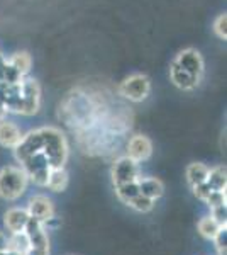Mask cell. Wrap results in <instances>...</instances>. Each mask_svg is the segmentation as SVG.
Returning a JSON list of instances; mask_svg holds the SVG:
<instances>
[{"mask_svg": "<svg viewBox=\"0 0 227 255\" xmlns=\"http://www.w3.org/2000/svg\"><path fill=\"white\" fill-rule=\"evenodd\" d=\"M207 174H209V168L204 165V163H190L187 167V172H185V175H187V182L190 187H195V186H200V184H204L205 180H207Z\"/></svg>", "mask_w": 227, "mask_h": 255, "instance_id": "2e32d148", "label": "cell"}, {"mask_svg": "<svg viewBox=\"0 0 227 255\" xmlns=\"http://www.w3.org/2000/svg\"><path fill=\"white\" fill-rule=\"evenodd\" d=\"M26 255H49V249H38V247H31Z\"/></svg>", "mask_w": 227, "mask_h": 255, "instance_id": "f1b7e54d", "label": "cell"}, {"mask_svg": "<svg viewBox=\"0 0 227 255\" xmlns=\"http://www.w3.org/2000/svg\"><path fill=\"white\" fill-rule=\"evenodd\" d=\"M226 226H222L219 230V233L214 237V244H216V249H217V254L219 255H226V237H227V232H226Z\"/></svg>", "mask_w": 227, "mask_h": 255, "instance_id": "484cf974", "label": "cell"}, {"mask_svg": "<svg viewBox=\"0 0 227 255\" xmlns=\"http://www.w3.org/2000/svg\"><path fill=\"white\" fill-rule=\"evenodd\" d=\"M110 175H112V182L114 186H121V184H127V182H134L139 177V168L138 163L134 160H131L129 157H121L114 162L112 170H110Z\"/></svg>", "mask_w": 227, "mask_h": 255, "instance_id": "5b68a950", "label": "cell"}, {"mask_svg": "<svg viewBox=\"0 0 227 255\" xmlns=\"http://www.w3.org/2000/svg\"><path fill=\"white\" fill-rule=\"evenodd\" d=\"M210 216H212L219 225H226V223H227V221H226V216H227V213H226V206H217V208H212V215H210Z\"/></svg>", "mask_w": 227, "mask_h": 255, "instance_id": "83f0119b", "label": "cell"}, {"mask_svg": "<svg viewBox=\"0 0 227 255\" xmlns=\"http://www.w3.org/2000/svg\"><path fill=\"white\" fill-rule=\"evenodd\" d=\"M7 113H9V111H7L5 104H3V102H0V121H3V119H5Z\"/></svg>", "mask_w": 227, "mask_h": 255, "instance_id": "4dcf8cb0", "label": "cell"}, {"mask_svg": "<svg viewBox=\"0 0 227 255\" xmlns=\"http://www.w3.org/2000/svg\"><path fill=\"white\" fill-rule=\"evenodd\" d=\"M222 226H226V225H219L212 216H204V218H200L199 225H197V230H199V233L205 240H214V237L217 235Z\"/></svg>", "mask_w": 227, "mask_h": 255, "instance_id": "ffe728a7", "label": "cell"}, {"mask_svg": "<svg viewBox=\"0 0 227 255\" xmlns=\"http://www.w3.org/2000/svg\"><path fill=\"white\" fill-rule=\"evenodd\" d=\"M29 249H31V242H29L26 232L10 233V237L7 238V250H10V252L26 255Z\"/></svg>", "mask_w": 227, "mask_h": 255, "instance_id": "ac0fdd59", "label": "cell"}, {"mask_svg": "<svg viewBox=\"0 0 227 255\" xmlns=\"http://www.w3.org/2000/svg\"><path fill=\"white\" fill-rule=\"evenodd\" d=\"M43 153L48 158L49 168H63L68 160V141L58 128H41Z\"/></svg>", "mask_w": 227, "mask_h": 255, "instance_id": "6da1fadb", "label": "cell"}, {"mask_svg": "<svg viewBox=\"0 0 227 255\" xmlns=\"http://www.w3.org/2000/svg\"><path fill=\"white\" fill-rule=\"evenodd\" d=\"M29 177L22 167L7 165L0 168V197L5 201H15L26 192Z\"/></svg>", "mask_w": 227, "mask_h": 255, "instance_id": "7a4b0ae2", "label": "cell"}, {"mask_svg": "<svg viewBox=\"0 0 227 255\" xmlns=\"http://www.w3.org/2000/svg\"><path fill=\"white\" fill-rule=\"evenodd\" d=\"M170 79L173 84L181 90H193L199 85V80H200V79H197V77L190 75L188 72H185L183 68H180L175 61H173L170 67Z\"/></svg>", "mask_w": 227, "mask_h": 255, "instance_id": "4fadbf2b", "label": "cell"}, {"mask_svg": "<svg viewBox=\"0 0 227 255\" xmlns=\"http://www.w3.org/2000/svg\"><path fill=\"white\" fill-rule=\"evenodd\" d=\"M48 175H49V167H44V168H39V170H34L32 174H29V180L36 184V186H41V187H46L48 184Z\"/></svg>", "mask_w": 227, "mask_h": 255, "instance_id": "603a6c76", "label": "cell"}, {"mask_svg": "<svg viewBox=\"0 0 227 255\" xmlns=\"http://www.w3.org/2000/svg\"><path fill=\"white\" fill-rule=\"evenodd\" d=\"M214 32L217 34V38L224 39L227 38V14H221L214 20Z\"/></svg>", "mask_w": 227, "mask_h": 255, "instance_id": "d4e9b609", "label": "cell"}, {"mask_svg": "<svg viewBox=\"0 0 227 255\" xmlns=\"http://www.w3.org/2000/svg\"><path fill=\"white\" fill-rule=\"evenodd\" d=\"M20 99H22V114L32 116L39 111L41 106V85L34 79L20 80Z\"/></svg>", "mask_w": 227, "mask_h": 255, "instance_id": "277c9868", "label": "cell"}, {"mask_svg": "<svg viewBox=\"0 0 227 255\" xmlns=\"http://www.w3.org/2000/svg\"><path fill=\"white\" fill-rule=\"evenodd\" d=\"M0 255H7V250H2V252H0Z\"/></svg>", "mask_w": 227, "mask_h": 255, "instance_id": "d6a6232c", "label": "cell"}, {"mask_svg": "<svg viewBox=\"0 0 227 255\" xmlns=\"http://www.w3.org/2000/svg\"><path fill=\"white\" fill-rule=\"evenodd\" d=\"M26 235L31 242V247H38V249H49V238L46 233V228H44L43 221L38 220V218H29L26 228H24Z\"/></svg>", "mask_w": 227, "mask_h": 255, "instance_id": "30bf717a", "label": "cell"}, {"mask_svg": "<svg viewBox=\"0 0 227 255\" xmlns=\"http://www.w3.org/2000/svg\"><path fill=\"white\" fill-rule=\"evenodd\" d=\"M7 255H19V254H15V252H10V250H7Z\"/></svg>", "mask_w": 227, "mask_h": 255, "instance_id": "1f68e13d", "label": "cell"}, {"mask_svg": "<svg viewBox=\"0 0 227 255\" xmlns=\"http://www.w3.org/2000/svg\"><path fill=\"white\" fill-rule=\"evenodd\" d=\"M27 213H29V216L44 221V220H48V218L55 216V204H53V201L49 199V197L43 194L32 196L27 203Z\"/></svg>", "mask_w": 227, "mask_h": 255, "instance_id": "9c48e42d", "label": "cell"}, {"mask_svg": "<svg viewBox=\"0 0 227 255\" xmlns=\"http://www.w3.org/2000/svg\"><path fill=\"white\" fill-rule=\"evenodd\" d=\"M126 206L133 208L134 211H138V213H150L151 209L154 208V201L146 196H143V194H138V196H134Z\"/></svg>", "mask_w": 227, "mask_h": 255, "instance_id": "7402d4cb", "label": "cell"}, {"mask_svg": "<svg viewBox=\"0 0 227 255\" xmlns=\"http://www.w3.org/2000/svg\"><path fill=\"white\" fill-rule=\"evenodd\" d=\"M70 182L68 172L63 168H49V175H48V184L46 187L53 192H63L67 191Z\"/></svg>", "mask_w": 227, "mask_h": 255, "instance_id": "9a60e30c", "label": "cell"}, {"mask_svg": "<svg viewBox=\"0 0 227 255\" xmlns=\"http://www.w3.org/2000/svg\"><path fill=\"white\" fill-rule=\"evenodd\" d=\"M192 191H193V194H195L197 199H200V201H207V197L210 196V192H212V189H210L207 184H200V186H195V187H192Z\"/></svg>", "mask_w": 227, "mask_h": 255, "instance_id": "4316f807", "label": "cell"}, {"mask_svg": "<svg viewBox=\"0 0 227 255\" xmlns=\"http://www.w3.org/2000/svg\"><path fill=\"white\" fill-rule=\"evenodd\" d=\"M138 186L139 194L150 197V199L156 201L164 194V184L156 177H138Z\"/></svg>", "mask_w": 227, "mask_h": 255, "instance_id": "7c38bea8", "label": "cell"}, {"mask_svg": "<svg viewBox=\"0 0 227 255\" xmlns=\"http://www.w3.org/2000/svg\"><path fill=\"white\" fill-rule=\"evenodd\" d=\"M226 182H227V177H226L224 165H217L214 168H209L205 184H207L212 191H226Z\"/></svg>", "mask_w": 227, "mask_h": 255, "instance_id": "d6986e66", "label": "cell"}, {"mask_svg": "<svg viewBox=\"0 0 227 255\" xmlns=\"http://www.w3.org/2000/svg\"><path fill=\"white\" fill-rule=\"evenodd\" d=\"M205 204L210 209L217 206H226V191H212L207 197V201H205Z\"/></svg>", "mask_w": 227, "mask_h": 255, "instance_id": "cb8c5ba5", "label": "cell"}, {"mask_svg": "<svg viewBox=\"0 0 227 255\" xmlns=\"http://www.w3.org/2000/svg\"><path fill=\"white\" fill-rule=\"evenodd\" d=\"M20 139H22V133L14 123L5 119L0 121V145L3 148H15Z\"/></svg>", "mask_w": 227, "mask_h": 255, "instance_id": "5bb4252c", "label": "cell"}, {"mask_svg": "<svg viewBox=\"0 0 227 255\" xmlns=\"http://www.w3.org/2000/svg\"><path fill=\"white\" fill-rule=\"evenodd\" d=\"M29 213L27 209L22 208H12L3 215V225L9 230V233H17V232H24L27 221H29Z\"/></svg>", "mask_w": 227, "mask_h": 255, "instance_id": "8fae6325", "label": "cell"}, {"mask_svg": "<svg viewBox=\"0 0 227 255\" xmlns=\"http://www.w3.org/2000/svg\"><path fill=\"white\" fill-rule=\"evenodd\" d=\"M7 250V235L3 232H0V252Z\"/></svg>", "mask_w": 227, "mask_h": 255, "instance_id": "f546056e", "label": "cell"}, {"mask_svg": "<svg viewBox=\"0 0 227 255\" xmlns=\"http://www.w3.org/2000/svg\"><path fill=\"white\" fill-rule=\"evenodd\" d=\"M7 63H9L20 77H26L27 73L31 72L32 60H31V55H29L27 51H17V53H14L9 60H7Z\"/></svg>", "mask_w": 227, "mask_h": 255, "instance_id": "e0dca14e", "label": "cell"}, {"mask_svg": "<svg viewBox=\"0 0 227 255\" xmlns=\"http://www.w3.org/2000/svg\"><path fill=\"white\" fill-rule=\"evenodd\" d=\"M152 155V143L144 134H134L127 143V157L134 160L136 163H141L150 160Z\"/></svg>", "mask_w": 227, "mask_h": 255, "instance_id": "ba28073f", "label": "cell"}, {"mask_svg": "<svg viewBox=\"0 0 227 255\" xmlns=\"http://www.w3.org/2000/svg\"><path fill=\"white\" fill-rule=\"evenodd\" d=\"M175 63L178 65L180 68H183L185 72H188L190 75L200 79L204 75V58L197 49L193 48H187L183 51H180L175 58Z\"/></svg>", "mask_w": 227, "mask_h": 255, "instance_id": "52a82bcc", "label": "cell"}, {"mask_svg": "<svg viewBox=\"0 0 227 255\" xmlns=\"http://www.w3.org/2000/svg\"><path fill=\"white\" fill-rule=\"evenodd\" d=\"M115 194H117V197L122 201L124 204H127L134 196L139 194L138 180H134V182H127V184H121V186H115Z\"/></svg>", "mask_w": 227, "mask_h": 255, "instance_id": "44dd1931", "label": "cell"}, {"mask_svg": "<svg viewBox=\"0 0 227 255\" xmlns=\"http://www.w3.org/2000/svg\"><path fill=\"white\" fill-rule=\"evenodd\" d=\"M117 92L131 102H143L151 92V80L143 73H134L119 84Z\"/></svg>", "mask_w": 227, "mask_h": 255, "instance_id": "3957f363", "label": "cell"}, {"mask_svg": "<svg viewBox=\"0 0 227 255\" xmlns=\"http://www.w3.org/2000/svg\"><path fill=\"white\" fill-rule=\"evenodd\" d=\"M43 150V136H41V129L29 131L27 134H22V139L19 145L14 148V155L17 162L24 163L29 157Z\"/></svg>", "mask_w": 227, "mask_h": 255, "instance_id": "8992f818", "label": "cell"}]
</instances>
